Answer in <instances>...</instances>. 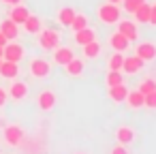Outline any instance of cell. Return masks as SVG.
<instances>
[{"label":"cell","mask_w":156,"mask_h":154,"mask_svg":"<svg viewBox=\"0 0 156 154\" xmlns=\"http://www.w3.org/2000/svg\"><path fill=\"white\" fill-rule=\"evenodd\" d=\"M98 20H101L103 24H115V22H120V9H118V5L105 2V5L98 9Z\"/></svg>","instance_id":"obj_1"},{"label":"cell","mask_w":156,"mask_h":154,"mask_svg":"<svg viewBox=\"0 0 156 154\" xmlns=\"http://www.w3.org/2000/svg\"><path fill=\"white\" fill-rule=\"evenodd\" d=\"M24 54H26V49L17 43H7L2 47V60H9V62H20L24 58Z\"/></svg>","instance_id":"obj_2"},{"label":"cell","mask_w":156,"mask_h":154,"mask_svg":"<svg viewBox=\"0 0 156 154\" xmlns=\"http://www.w3.org/2000/svg\"><path fill=\"white\" fill-rule=\"evenodd\" d=\"M39 43L43 49H56L60 45V34L56 30H43L39 34Z\"/></svg>","instance_id":"obj_3"},{"label":"cell","mask_w":156,"mask_h":154,"mask_svg":"<svg viewBox=\"0 0 156 154\" xmlns=\"http://www.w3.org/2000/svg\"><path fill=\"white\" fill-rule=\"evenodd\" d=\"M5 141L9 143V145H20L22 141H24V131L20 128V126H7L5 128Z\"/></svg>","instance_id":"obj_4"},{"label":"cell","mask_w":156,"mask_h":154,"mask_svg":"<svg viewBox=\"0 0 156 154\" xmlns=\"http://www.w3.org/2000/svg\"><path fill=\"white\" fill-rule=\"evenodd\" d=\"M135 56H139L143 62L154 60V58H156V45H154V43H139V45H137V54H135Z\"/></svg>","instance_id":"obj_5"},{"label":"cell","mask_w":156,"mask_h":154,"mask_svg":"<svg viewBox=\"0 0 156 154\" xmlns=\"http://www.w3.org/2000/svg\"><path fill=\"white\" fill-rule=\"evenodd\" d=\"M49 71H51V69H49V64H47L45 60H39V58H37V60H32V64H30V73H32L34 77H39V79L47 77Z\"/></svg>","instance_id":"obj_6"},{"label":"cell","mask_w":156,"mask_h":154,"mask_svg":"<svg viewBox=\"0 0 156 154\" xmlns=\"http://www.w3.org/2000/svg\"><path fill=\"white\" fill-rule=\"evenodd\" d=\"M115 24H118V32H122L128 41H135L137 39V26L133 22H126L124 20V22H115Z\"/></svg>","instance_id":"obj_7"},{"label":"cell","mask_w":156,"mask_h":154,"mask_svg":"<svg viewBox=\"0 0 156 154\" xmlns=\"http://www.w3.org/2000/svg\"><path fill=\"white\" fill-rule=\"evenodd\" d=\"M109 43H111V47H113L115 52H126L130 41H128L122 32H113V34H111V39H109Z\"/></svg>","instance_id":"obj_8"},{"label":"cell","mask_w":156,"mask_h":154,"mask_svg":"<svg viewBox=\"0 0 156 154\" xmlns=\"http://www.w3.org/2000/svg\"><path fill=\"white\" fill-rule=\"evenodd\" d=\"M122 69L126 71V73H137L139 69H143V60L139 58V56H130V58H124V62H122Z\"/></svg>","instance_id":"obj_9"},{"label":"cell","mask_w":156,"mask_h":154,"mask_svg":"<svg viewBox=\"0 0 156 154\" xmlns=\"http://www.w3.org/2000/svg\"><path fill=\"white\" fill-rule=\"evenodd\" d=\"M54 105H56V94H54V92L45 90V92L39 94V107H41L43 111H49Z\"/></svg>","instance_id":"obj_10"},{"label":"cell","mask_w":156,"mask_h":154,"mask_svg":"<svg viewBox=\"0 0 156 154\" xmlns=\"http://www.w3.org/2000/svg\"><path fill=\"white\" fill-rule=\"evenodd\" d=\"M17 73H20L17 62H9V60H2V62H0V75H2V77L13 79V77H17Z\"/></svg>","instance_id":"obj_11"},{"label":"cell","mask_w":156,"mask_h":154,"mask_svg":"<svg viewBox=\"0 0 156 154\" xmlns=\"http://www.w3.org/2000/svg\"><path fill=\"white\" fill-rule=\"evenodd\" d=\"M71 58H73V49H69V47H56V52H54L56 64H62V66H64Z\"/></svg>","instance_id":"obj_12"},{"label":"cell","mask_w":156,"mask_h":154,"mask_svg":"<svg viewBox=\"0 0 156 154\" xmlns=\"http://www.w3.org/2000/svg\"><path fill=\"white\" fill-rule=\"evenodd\" d=\"M115 139H118L122 145H126V143H130V141L135 139V131H133L130 126H120L118 133H115Z\"/></svg>","instance_id":"obj_13"},{"label":"cell","mask_w":156,"mask_h":154,"mask_svg":"<svg viewBox=\"0 0 156 154\" xmlns=\"http://www.w3.org/2000/svg\"><path fill=\"white\" fill-rule=\"evenodd\" d=\"M64 66H66V73H69V75H73V77H79V75L83 73V62H81V60H77L75 56H73Z\"/></svg>","instance_id":"obj_14"},{"label":"cell","mask_w":156,"mask_h":154,"mask_svg":"<svg viewBox=\"0 0 156 154\" xmlns=\"http://www.w3.org/2000/svg\"><path fill=\"white\" fill-rule=\"evenodd\" d=\"M126 94H128V88L124 86V84H120V86H111L109 88V98L111 101H126Z\"/></svg>","instance_id":"obj_15"},{"label":"cell","mask_w":156,"mask_h":154,"mask_svg":"<svg viewBox=\"0 0 156 154\" xmlns=\"http://www.w3.org/2000/svg\"><path fill=\"white\" fill-rule=\"evenodd\" d=\"M28 15H30V13H28V9H24V7H20V5H15L9 17H11V22H15V24L20 26V24H24V22H26V17H28Z\"/></svg>","instance_id":"obj_16"},{"label":"cell","mask_w":156,"mask_h":154,"mask_svg":"<svg viewBox=\"0 0 156 154\" xmlns=\"http://www.w3.org/2000/svg\"><path fill=\"white\" fill-rule=\"evenodd\" d=\"M96 37H94V30L92 28H81V30H77V34H75V41L79 43V45H86V43H90V41H94Z\"/></svg>","instance_id":"obj_17"},{"label":"cell","mask_w":156,"mask_h":154,"mask_svg":"<svg viewBox=\"0 0 156 154\" xmlns=\"http://www.w3.org/2000/svg\"><path fill=\"white\" fill-rule=\"evenodd\" d=\"M0 32H2L7 39H15L17 37V24L11 22V20H5L2 24H0Z\"/></svg>","instance_id":"obj_18"},{"label":"cell","mask_w":156,"mask_h":154,"mask_svg":"<svg viewBox=\"0 0 156 154\" xmlns=\"http://www.w3.org/2000/svg\"><path fill=\"white\" fill-rule=\"evenodd\" d=\"M11 96L13 98H26L28 96V86L24 84V81H15V84H11Z\"/></svg>","instance_id":"obj_19"},{"label":"cell","mask_w":156,"mask_h":154,"mask_svg":"<svg viewBox=\"0 0 156 154\" xmlns=\"http://www.w3.org/2000/svg\"><path fill=\"white\" fill-rule=\"evenodd\" d=\"M133 15L137 17V22H141V24H147V22H150V5H147V2L139 5V7L135 9V13H133Z\"/></svg>","instance_id":"obj_20"},{"label":"cell","mask_w":156,"mask_h":154,"mask_svg":"<svg viewBox=\"0 0 156 154\" xmlns=\"http://www.w3.org/2000/svg\"><path fill=\"white\" fill-rule=\"evenodd\" d=\"M126 103H128V107H133V109H139V107H143V94H141L139 90H135V92H128V94H126Z\"/></svg>","instance_id":"obj_21"},{"label":"cell","mask_w":156,"mask_h":154,"mask_svg":"<svg viewBox=\"0 0 156 154\" xmlns=\"http://www.w3.org/2000/svg\"><path fill=\"white\" fill-rule=\"evenodd\" d=\"M73 17H75V11H73L71 7H64V9H60V13H58V20H60L62 26H71V24H73Z\"/></svg>","instance_id":"obj_22"},{"label":"cell","mask_w":156,"mask_h":154,"mask_svg":"<svg viewBox=\"0 0 156 154\" xmlns=\"http://www.w3.org/2000/svg\"><path fill=\"white\" fill-rule=\"evenodd\" d=\"M22 26H24L28 32H39V30H41V20H39L37 15H28Z\"/></svg>","instance_id":"obj_23"},{"label":"cell","mask_w":156,"mask_h":154,"mask_svg":"<svg viewBox=\"0 0 156 154\" xmlns=\"http://www.w3.org/2000/svg\"><path fill=\"white\" fill-rule=\"evenodd\" d=\"M98 54H101V45L96 43V39L83 45V56H86V58H96Z\"/></svg>","instance_id":"obj_24"},{"label":"cell","mask_w":156,"mask_h":154,"mask_svg":"<svg viewBox=\"0 0 156 154\" xmlns=\"http://www.w3.org/2000/svg\"><path fill=\"white\" fill-rule=\"evenodd\" d=\"M120 84H124L122 73H120V71H109V75H107V86L111 88V86H120Z\"/></svg>","instance_id":"obj_25"},{"label":"cell","mask_w":156,"mask_h":154,"mask_svg":"<svg viewBox=\"0 0 156 154\" xmlns=\"http://www.w3.org/2000/svg\"><path fill=\"white\" fill-rule=\"evenodd\" d=\"M137 90L145 96V94H150V92H154V90H156V81H154V79H143V81L139 84V88H137Z\"/></svg>","instance_id":"obj_26"},{"label":"cell","mask_w":156,"mask_h":154,"mask_svg":"<svg viewBox=\"0 0 156 154\" xmlns=\"http://www.w3.org/2000/svg\"><path fill=\"white\" fill-rule=\"evenodd\" d=\"M122 62H124V54H113L111 60H109V69L111 71H122Z\"/></svg>","instance_id":"obj_27"},{"label":"cell","mask_w":156,"mask_h":154,"mask_svg":"<svg viewBox=\"0 0 156 154\" xmlns=\"http://www.w3.org/2000/svg\"><path fill=\"white\" fill-rule=\"evenodd\" d=\"M73 30L77 32V30H81V28H86L88 26V20H86V15H81V13H75V17H73Z\"/></svg>","instance_id":"obj_28"},{"label":"cell","mask_w":156,"mask_h":154,"mask_svg":"<svg viewBox=\"0 0 156 154\" xmlns=\"http://www.w3.org/2000/svg\"><path fill=\"white\" fill-rule=\"evenodd\" d=\"M124 2V11H128V13H135V9L139 7V5H143L145 0H122Z\"/></svg>","instance_id":"obj_29"},{"label":"cell","mask_w":156,"mask_h":154,"mask_svg":"<svg viewBox=\"0 0 156 154\" xmlns=\"http://www.w3.org/2000/svg\"><path fill=\"white\" fill-rule=\"evenodd\" d=\"M143 105H145V107H150V109H156V90L143 96Z\"/></svg>","instance_id":"obj_30"},{"label":"cell","mask_w":156,"mask_h":154,"mask_svg":"<svg viewBox=\"0 0 156 154\" xmlns=\"http://www.w3.org/2000/svg\"><path fill=\"white\" fill-rule=\"evenodd\" d=\"M147 24H154V26H156V5L150 7V22H147Z\"/></svg>","instance_id":"obj_31"},{"label":"cell","mask_w":156,"mask_h":154,"mask_svg":"<svg viewBox=\"0 0 156 154\" xmlns=\"http://www.w3.org/2000/svg\"><path fill=\"white\" fill-rule=\"evenodd\" d=\"M111 154H128V152H126V148L120 143V145H115V148L111 150Z\"/></svg>","instance_id":"obj_32"},{"label":"cell","mask_w":156,"mask_h":154,"mask_svg":"<svg viewBox=\"0 0 156 154\" xmlns=\"http://www.w3.org/2000/svg\"><path fill=\"white\" fill-rule=\"evenodd\" d=\"M7 98H9V94H7V92H5L2 88H0V107H2V105L7 103Z\"/></svg>","instance_id":"obj_33"},{"label":"cell","mask_w":156,"mask_h":154,"mask_svg":"<svg viewBox=\"0 0 156 154\" xmlns=\"http://www.w3.org/2000/svg\"><path fill=\"white\" fill-rule=\"evenodd\" d=\"M7 41H9V39H7L2 32H0V47H5V45H7Z\"/></svg>","instance_id":"obj_34"},{"label":"cell","mask_w":156,"mask_h":154,"mask_svg":"<svg viewBox=\"0 0 156 154\" xmlns=\"http://www.w3.org/2000/svg\"><path fill=\"white\" fill-rule=\"evenodd\" d=\"M2 2H5V5H13V7H15V5H20V0H2Z\"/></svg>","instance_id":"obj_35"},{"label":"cell","mask_w":156,"mask_h":154,"mask_svg":"<svg viewBox=\"0 0 156 154\" xmlns=\"http://www.w3.org/2000/svg\"><path fill=\"white\" fill-rule=\"evenodd\" d=\"M107 2H113V5H118V2H122V0H107Z\"/></svg>","instance_id":"obj_36"},{"label":"cell","mask_w":156,"mask_h":154,"mask_svg":"<svg viewBox=\"0 0 156 154\" xmlns=\"http://www.w3.org/2000/svg\"><path fill=\"white\" fill-rule=\"evenodd\" d=\"M0 58H2V47H0Z\"/></svg>","instance_id":"obj_37"},{"label":"cell","mask_w":156,"mask_h":154,"mask_svg":"<svg viewBox=\"0 0 156 154\" xmlns=\"http://www.w3.org/2000/svg\"><path fill=\"white\" fill-rule=\"evenodd\" d=\"M0 62H2V58H0Z\"/></svg>","instance_id":"obj_38"}]
</instances>
